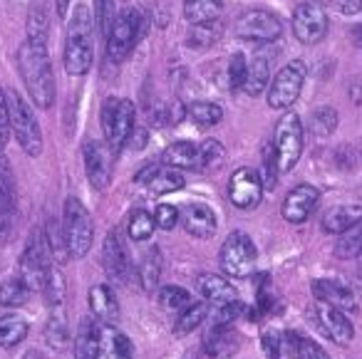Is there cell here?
I'll return each mask as SVG.
<instances>
[{"mask_svg": "<svg viewBox=\"0 0 362 359\" xmlns=\"http://www.w3.org/2000/svg\"><path fill=\"white\" fill-rule=\"evenodd\" d=\"M18 67H21V77L33 102L40 110H50L55 102V77H52V65L47 57V45L25 40L18 50Z\"/></svg>", "mask_w": 362, "mask_h": 359, "instance_id": "1", "label": "cell"}, {"mask_svg": "<svg viewBox=\"0 0 362 359\" xmlns=\"http://www.w3.org/2000/svg\"><path fill=\"white\" fill-rule=\"evenodd\" d=\"M95 65V18L90 8L77 6L65 40V72L72 77H85Z\"/></svg>", "mask_w": 362, "mask_h": 359, "instance_id": "2", "label": "cell"}, {"mask_svg": "<svg viewBox=\"0 0 362 359\" xmlns=\"http://www.w3.org/2000/svg\"><path fill=\"white\" fill-rule=\"evenodd\" d=\"M136 129V107L132 100L107 97L102 105V131L115 154H119Z\"/></svg>", "mask_w": 362, "mask_h": 359, "instance_id": "3", "label": "cell"}, {"mask_svg": "<svg viewBox=\"0 0 362 359\" xmlns=\"http://www.w3.org/2000/svg\"><path fill=\"white\" fill-rule=\"evenodd\" d=\"M62 230H65V243L70 258H85L95 240V223H92L90 211L75 196L65 201V213H62Z\"/></svg>", "mask_w": 362, "mask_h": 359, "instance_id": "4", "label": "cell"}, {"mask_svg": "<svg viewBox=\"0 0 362 359\" xmlns=\"http://www.w3.org/2000/svg\"><path fill=\"white\" fill-rule=\"evenodd\" d=\"M8 112H11V129L16 134L18 144L23 146L28 156H40L42 151V129L37 124V117L33 107L18 95L16 90H6Z\"/></svg>", "mask_w": 362, "mask_h": 359, "instance_id": "5", "label": "cell"}, {"mask_svg": "<svg viewBox=\"0 0 362 359\" xmlns=\"http://www.w3.org/2000/svg\"><path fill=\"white\" fill-rule=\"evenodd\" d=\"M50 248H47V238L42 230H33L28 245L23 250L21 258V278L33 293H42L50 280L52 265H50Z\"/></svg>", "mask_w": 362, "mask_h": 359, "instance_id": "6", "label": "cell"}, {"mask_svg": "<svg viewBox=\"0 0 362 359\" xmlns=\"http://www.w3.org/2000/svg\"><path fill=\"white\" fill-rule=\"evenodd\" d=\"M141 28H144V20H141V11H136V8H127L117 16L115 25L107 35V57L115 65L124 62L132 55V50L141 37Z\"/></svg>", "mask_w": 362, "mask_h": 359, "instance_id": "7", "label": "cell"}, {"mask_svg": "<svg viewBox=\"0 0 362 359\" xmlns=\"http://www.w3.org/2000/svg\"><path fill=\"white\" fill-rule=\"evenodd\" d=\"M273 149H276V161H278V171L288 174L293 166L298 164L303 154V122L298 114L286 112V114L278 119L276 124V134H273Z\"/></svg>", "mask_w": 362, "mask_h": 359, "instance_id": "8", "label": "cell"}, {"mask_svg": "<svg viewBox=\"0 0 362 359\" xmlns=\"http://www.w3.org/2000/svg\"><path fill=\"white\" fill-rule=\"evenodd\" d=\"M256 260H258L256 245L241 230L228 235L221 245V253H218V263H221V270L228 278H248L256 270Z\"/></svg>", "mask_w": 362, "mask_h": 359, "instance_id": "9", "label": "cell"}, {"mask_svg": "<svg viewBox=\"0 0 362 359\" xmlns=\"http://www.w3.org/2000/svg\"><path fill=\"white\" fill-rule=\"evenodd\" d=\"M308 67L303 60H293L278 72L271 80L268 87V107L271 110H288L296 105V100L300 97V90L305 85Z\"/></svg>", "mask_w": 362, "mask_h": 359, "instance_id": "10", "label": "cell"}, {"mask_svg": "<svg viewBox=\"0 0 362 359\" xmlns=\"http://www.w3.org/2000/svg\"><path fill=\"white\" fill-rule=\"evenodd\" d=\"M327 33V11L320 0H305L293 13V35L303 45H315Z\"/></svg>", "mask_w": 362, "mask_h": 359, "instance_id": "11", "label": "cell"}, {"mask_svg": "<svg viewBox=\"0 0 362 359\" xmlns=\"http://www.w3.org/2000/svg\"><path fill=\"white\" fill-rule=\"evenodd\" d=\"M236 35L246 42H276L283 35V23L278 20V16L268 11H248L238 18L236 23Z\"/></svg>", "mask_w": 362, "mask_h": 359, "instance_id": "12", "label": "cell"}, {"mask_svg": "<svg viewBox=\"0 0 362 359\" xmlns=\"http://www.w3.org/2000/svg\"><path fill=\"white\" fill-rule=\"evenodd\" d=\"M115 151L110 149L107 141L87 139L82 146V159H85L87 179L95 189H107L112 181V171H115Z\"/></svg>", "mask_w": 362, "mask_h": 359, "instance_id": "13", "label": "cell"}, {"mask_svg": "<svg viewBox=\"0 0 362 359\" xmlns=\"http://www.w3.org/2000/svg\"><path fill=\"white\" fill-rule=\"evenodd\" d=\"M263 181H261V174L248 166L243 169L233 171L231 181H228V201H231L236 208H256L261 204V196H263Z\"/></svg>", "mask_w": 362, "mask_h": 359, "instance_id": "14", "label": "cell"}, {"mask_svg": "<svg viewBox=\"0 0 362 359\" xmlns=\"http://www.w3.org/2000/svg\"><path fill=\"white\" fill-rule=\"evenodd\" d=\"M313 317H315L317 327H320L322 332H325L327 337L332 339V342L347 344L352 337H355V327H352V322H350V317H347V312H342V310L332 307V305L315 300V305H313Z\"/></svg>", "mask_w": 362, "mask_h": 359, "instance_id": "15", "label": "cell"}, {"mask_svg": "<svg viewBox=\"0 0 362 359\" xmlns=\"http://www.w3.org/2000/svg\"><path fill=\"white\" fill-rule=\"evenodd\" d=\"M102 265H105L107 275L117 283H127L132 273V260L129 250H127L124 240H122L119 230H110L102 245Z\"/></svg>", "mask_w": 362, "mask_h": 359, "instance_id": "16", "label": "cell"}, {"mask_svg": "<svg viewBox=\"0 0 362 359\" xmlns=\"http://www.w3.org/2000/svg\"><path fill=\"white\" fill-rule=\"evenodd\" d=\"M317 201H320V191L310 184H300L286 196L281 213L288 223H305L315 211Z\"/></svg>", "mask_w": 362, "mask_h": 359, "instance_id": "17", "label": "cell"}, {"mask_svg": "<svg viewBox=\"0 0 362 359\" xmlns=\"http://www.w3.org/2000/svg\"><path fill=\"white\" fill-rule=\"evenodd\" d=\"M313 295H315V300L332 305V307L342 310V312H355L357 310L355 293L345 283H340V280H332V278L315 280L313 283Z\"/></svg>", "mask_w": 362, "mask_h": 359, "instance_id": "18", "label": "cell"}, {"mask_svg": "<svg viewBox=\"0 0 362 359\" xmlns=\"http://www.w3.org/2000/svg\"><path fill=\"white\" fill-rule=\"evenodd\" d=\"M238 349V334L228 327H214L204 337L202 347L194 352L197 359H231V354Z\"/></svg>", "mask_w": 362, "mask_h": 359, "instance_id": "19", "label": "cell"}, {"mask_svg": "<svg viewBox=\"0 0 362 359\" xmlns=\"http://www.w3.org/2000/svg\"><path fill=\"white\" fill-rule=\"evenodd\" d=\"M75 359H102V322L82 317L75 337Z\"/></svg>", "mask_w": 362, "mask_h": 359, "instance_id": "20", "label": "cell"}, {"mask_svg": "<svg viewBox=\"0 0 362 359\" xmlns=\"http://www.w3.org/2000/svg\"><path fill=\"white\" fill-rule=\"evenodd\" d=\"M197 290L202 293V298L206 300V302L214 305V307H218V305H231V302H236V300H238L236 288H233L226 278H221V275H214V273L199 275V278H197Z\"/></svg>", "mask_w": 362, "mask_h": 359, "instance_id": "21", "label": "cell"}, {"mask_svg": "<svg viewBox=\"0 0 362 359\" xmlns=\"http://www.w3.org/2000/svg\"><path fill=\"white\" fill-rule=\"evenodd\" d=\"M181 220H184V228H187V233L194 235V238H211V235L216 233V228H218L216 213H214L206 204L187 206V211L181 213Z\"/></svg>", "mask_w": 362, "mask_h": 359, "instance_id": "22", "label": "cell"}, {"mask_svg": "<svg viewBox=\"0 0 362 359\" xmlns=\"http://www.w3.org/2000/svg\"><path fill=\"white\" fill-rule=\"evenodd\" d=\"M357 223H362V206L357 204H345L335 206L322 216V230L330 235H342L350 228H355Z\"/></svg>", "mask_w": 362, "mask_h": 359, "instance_id": "23", "label": "cell"}, {"mask_svg": "<svg viewBox=\"0 0 362 359\" xmlns=\"http://www.w3.org/2000/svg\"><path fill=\"white\" fill-rule=\"evenodd\" d=\"M90 310L100 322H112L119 314V302H117L115 293H112L110 285H92L90 288Z\"/></svg>", "mask_w": 362, "mask_h": 359, "instance_id": "24", "label": "cell"}, {"mask_svg": "<svg viewBox=\"0 0 362 359\" xmlns=\"http://www.w3.org/2000/svg\"><path fill=\"white\" fill-rule=\"evenodd\" d=\"M102 359H134L132 339L105 322H102Z\"/></svg>", "mask_w": 362, "mask_h": 359, "instance_id": "25", "label": "cell"}, {"mask_svg": "<svg viewBox=\"0 0 362 359\" xmlns=\"http://www.w3.org/2000/svg\"><path fill=\"white\" fill-rule=\"evenodd\" d=\"M223 13V0H184V18L189 25L216 23Z\"/></svg>", "mask_w": 362, "mask_h": 359, "instance_id": "26", "label": "cell"}, {"mask_svg": "<svg viewBox=\"0 0 362 359\" xmlns=\"http://www.w3.org/2000/svg\"><path fill=\"white\" fill-rule=\"evenodd\" d=\"M197 151L199 146L192 141H174L161 154V164L171 169H197Z\"/></svg>", "mask_w": 362, "mask_h": 359, "instance_id": "27", "label": "cell"}, {"mask_svg": "<svg viewBox=\"0 0 362 359\" xmlns=\"http://www.w3.org/2000/svg\"><path fill=\"white\" fill-rule=\"evenodd\" d=\"M184 184H187V179H184L181 169H171V166L161 164L159 169L154 171V176L146 181V189L154 196H166V194H174V191L184 189Z\"/></svg>", "mask_w": 362, "mask_h": 359, "instance_id": "28", "label": "cell"}, {"mask_svg": "<svg viewBox=\"0 0 362 359\" xmlns=\"http://www.w3.org/2000/svg\"><path fill=\"white\" fill-rule=\"evenodd\" d=\"M283 342H286V349L293 359H330L320 344L313 342L310 337H303L298 332H288L283 337Z\"/></svg>", "mask_w": 362, "mask_h": 359, "instance_id": "29", "label": "cell"}, {"mask_svg": "<svg viewBox=\"0 0 362 359\" xmlns=\"http://www.w3.org/2000/svg\"><path fill=\"white\" fill-rule=\"evenodd\" d=\"M187 117L202 129H209V126L218 124L223 119V107L216 105V102H192L187 107Z\"/></svg>", "mask_w": 362, "mask_h": 359, "instance_id": "30", "label": "cell"}, {"mask_svg": "<svg viewBox=\"0 0 362 359\" xmlns=\"http://www.w3.org/2000/svg\"><path fill=\"white\" fill-rule=\"evenodd\" d=\"M206 314H209V307L204 302H192L189 307H184L174 322V337H187V334H192L194 329L204 322Z\"/></svg>", "mask_w": 362, "mask_h": 359, "instance_id": "31", "label": "cell"}, {"mask_svg": "<svg viewBox=\"0 0 362 359\" xmlns=\"http://www.w3.org/2000/svg\"><path fill=\"white\" fill-rule=\"evenodd\" d=\"M223 159H226V149H223L221 141L206 139L197 151V171H204V174L216 171L223 164Z\"/></svg>", "mask_w": 362, "mask_h": 359, "instance_id": "32", "label": "cell"}, {"mask_svg": "<svg viewBox=\"0 0 362 359\" xmlns=\"http://www.w3.org/2000/svg\"><path fill=\"white\" fill-rule=\"evenodd\" d=\"M47 18L50 16H47V11H45V3H42V0L33 3L30 13H28V40L47 45V28H50Z\"/></svg>", "mask_w": 362, "mask_h": 359, "instance_id": "33", "label": "cell"}, {"mask_svg": "<svg viewBox=\"0 0 362 359\" xmlns=\"http://www.w3.org/2000/svg\"><path fill=\"white\" fill-rule=\"evenodd\" d=\"M28 337V322L18 314L0 317V347H16Z\"/></svg>", "mask_w": 362, "mask_h": 359, "instance_id": "34", "label": "cell"}, {"mask_svg": "<svg viewBox=\"0 0 362 359\" xmlns=\"http://www.w3.org/2000/svg\"><path fill=\"white\" fill-rule=\"evenodd\" d=\"M159 278H161V253L159 248H151L146 250L144 260L139 263V283L146 293H154Z\"/></svg>", "mask_w": 362, "mask_h": 359, "instance_id": "35", "label": "cell"}, {"mask_svg": "<svg viewBox=\"0 0 362 359\" xmlns=\"http://www.w3.org/2000/svg\"><path fill=\"white\" fill-rule=\"evenodd\" d=\"M268 82H271V67H268V60L266 57H256V60L248 65V77H246V85H243V92L256 97L266 90Z\"/></svg>", "mask_w": 362, "mask_h": 359, "instance_id": "36", "label": "cell"}, {"mask_svg": "<svg viewBox=\"0 0 362 359\" xmlns=\"http://www.w3.org/2000/svg\"><path fill=\"white\" fill-rule=\"evenodd\" d=\"M33 290L23 283V278H8L0 283V305L6 307H21V305L28 302V295Z\"/></svg>", "mask_w": 362, "mask_h": 359, "instance_id": "37", "label": "cell"}, {"mask_svg": "<svg viewBox=\"0 0 362 359\" xmlns=\"http://www.w3.org/2000/svg\"><path fill=\"white\" fill-rule=\"evenodd\" d=\"M335 255L342 260L362 258V223H357L355 228L342 233V238L335 245Z\"/></svg>", "mask_w": 362, "mask_h": 359, "instance_id": "38", "label": "cell"}, {"mask_svg": "<svg viewBox=\"0 0 362 359\" xmlns=\"http://www.w3.org/2000/svg\"><path fill=\"white\" fill-rule=\"evenodd\" d=\"M159 305L164 310H169V312H181L184 307H189L192 305V295H189V290L179 288V285H166V288L159 290Z\"/></svg>", "mask_w": 362, "mask_h": 359, "instance_id": "39", "label": "cell"}, {"mask_svg": "<svg viewBox=\"0 0 362 359\" xmlns=\"http://www.w3.org/2000/svg\"><path fill=\"white\" fill-rule=\"evenodd\" d=\"M45 238H47V248H50L52 258L60 260V263H65V260L70 258V253H67V243H65V230H62V225L57 223L55 218L47 220Z\"/></svg>", "mask_w": 362, "mask_h": 359, "instance_id": "40", "label": "cell"}, {"mask_svg": "<svg viewBox=\"0 0 362 359\" xmlns=\"http://www.w3.org/2000/svg\"><path fill=\"white\" fill-rule=\"evenodd\" d=\"M156 228V220L146 211H134L129 218V238L132 240H149Z\"/></svg>", "mask_w": 362, "mask_h": 359, "instance_id": "41", "label": "cell"}, {"mask_svg": "<svg viewBox=\"0 0 362 359\" xmlns=\"http://www.w3.org/2000/svg\"><path fill=\"white\" fill-rule=\"evenodd\" d=\"M337 126V112L332 107H320V110L313 112L310 119V131L315 136H330Z\"/></svg>", "mask_w": 362, "mask_h": 359, "instance_id": "42", "label": "cell"}, {"mask_svg": "<svg viewBox=\"0 0 362 359\" xmlns=\"http://www.w3.org/2000/svg\"><path fill=\"white\" fill-rule=\"evenodd\" d=\"M214 40H218L216 23H206V25H192L187 35L189 47H209L214 45Z\"/></svg>", "mask_w": 362, "mask_h": 359, "instance_id": "43", "label": "cell"}, {"mask_svg": "<svg viewBox=\"0 0 362 359\" xmlns=\"http://www.w3.org/2000/svg\"><path fill=\"white\" fill-rule=\"evenodd\" d=\"M117 20V0H97V30L102 35H110L112 25Z\"/></svg>", "mask_w": 362, "mask_h": 359, "instance_id": "44", "label": "cell"}, {"mask_svg": "<svg viewBox=\"0 0 362 359\" xmlns=\"http://www.w3.org/2000/svg\"><path fill=\"white\" fill-rule=\"evenodd\" d=\"M263 171H261V181L266 189H276V181H278V161H276V149H273V144H266V149H263V161H261Z\"/></svg>", "mask_w": 362, "mask_h": 359, "instance_id": "45", "label": "cell"}, {"mask_svg": "<svg viewBox=\"0 0 362 359\" xmlns=\"http://www.w3.org/2000/svg\"><path fill=\"white\" fill-rule=\"evenodd\" d=\"M246 77H248V62L243 55H233L231 60H228V85H231V90H243V85H246Z\"/></svg>", "mask_w": 362, "mask_h": 359, "instance_id": "46", "label": "cell"}, {"mask_svg": "<svg viewBox=\"0 0 362 359\" xmlns=\"http://www.w3.org/2000/svg\"><path fill=\"white\" fill-rule=\"evenodd\" d=\"M179 218H181V213H179V208H176V206H171V204H159V206H156V211H154L156 228L171 230L176 223H179Z\"/></svg>", "mask_w": 362, "mask_h": 359, "instance_id": "47", "label": "cell"}, {"mask_svg": "<svg viewBox=\"0 0 362 359\" xmlns=\"http://www.w3.org/2000/svg\"><path fill=\"white\" fill-rule=\"evenodd\" d=\"M11 112H8V97L6 90H0V149L11 139Z\"/></svg>", "mask_w": 362, "mask_h": 359, "instance_id": "48", "label": "cell"}, {"mask_svg": "<svg viewBox=\"0 0 362 359\" xmlns=\"http://www.w3.org/2000/svg\"><path fill=\"white\" fill-rule=\"evenodd\" d=\"M261 342H263V352H266L268 359H281V352H283V337L281 334L273 332V329H268V332H263Z\"/></svg>", "mask_w": 362, "mask_h": 359, "instance_id": "49", "label": "cell"}, {"mask_svg": "<svg viewBox=\"0 0 362 359\" xmlns=\"http://www.w3.org/2000/svg\"><path fill=\"white\" fill-rule=\"evenodd\" d=\"M0 189L16 199V179H13L11 164H8V159L3 156V151H0Z\"/></svg>", "mask_w": 362, "mask_h": 359, "instance_id": "50", "label": "cell"}, {"mask_svg": "<svg viewBox=\"0 0 362 359\" xmlns=\"http://www.w3.org/2000/svg\"><path fill=\"white\" fill-rule=\"evenodd\" d=\"M47 342H50L52 347H62V344L67 342V324H65V319L60 322V327H57V317L50 319V324H47Z\"/></svg>", "mask_w": 362, "mask_h": 359, "instance_id": "51", "label": "cell"}, {"mask_svg": "<svg viewBox=\"0 0 362 359\" xmlns=\"http://www.w3.org/2000/svg\"><path fill=\"white\" fill-rule=\"evenodd\" d=\"M13 218H16V208H3V211H0V245L11 238Z\"/></svg>", "mask_w": 362, "mask_h": 359, "instance_id": "52", "label": "cell"}, {"mask_svg": "<svg viewBox=\"0 0 362 359\" xmlns=\"http://www.w3.org/2000/svg\"><path fill=\"white\" fill-rule=\"evenodd\" d=\"M332 6L342 16H355V13L362 11V0H332Z\"/></svg>", "mask_w": 362, "mask_h": 359, "instance_id": "53", "label": "cell"}, {"mask_svg": "<svg viewBox=\"0 0 362 359\" xmlns=\"http://www.w3.org/2000/svg\"><path fill=\"white\" fill-rule=\"evenodd\" d=\"M67 8H70V0H55L57 18H65V16H67Z\"/></svg>", "mask_w": 362, "mask_h": 359, "instance_id": "54", "label": "cell"}, {"mask_svg": "<svg viewBox=\"0 0 362 359\" xmlns=\"http://www.w3.org/2000/svg\"><path fill=\"white\" fill-rule=\"evenodd\" d=\"M187 359H197V357H194V352H189V354H187Z\"/></svg>", "mask_w": 362, "mask_h": 359, "instance_id": "55", "label": "cell"}]
</instances>
